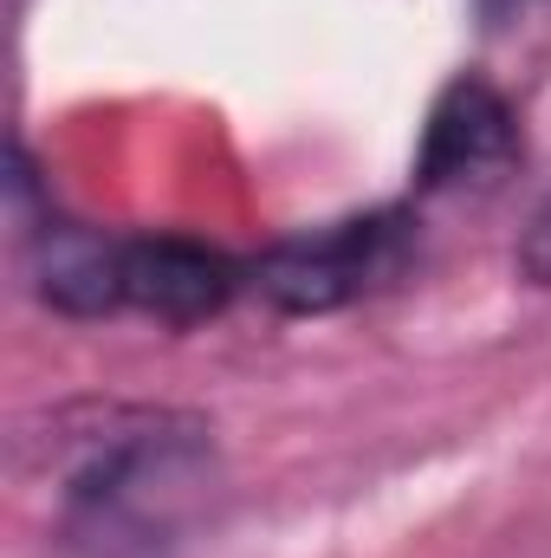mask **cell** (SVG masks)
Masks as SVG:
<instances>
[{"mask_svg": "<svg viewBox=\"0 0 551 558\" xmlns=\"http://www.w3.org/2000/svg\"><path fill=\"white\" fill-rule=\"evenodd\" d=\"M20 474L52 487L59 539L85 558H162L215 507L221 468L201 416L156 403H72L20 435Z\"/></svg>", "mask_w": 551, "mask_h": 558, "instance_id": "1", "label": "cell"}, {"mask_svg": "<svg viewBox=\"0 0 551 558\" xmlns=\"http://www.w3.org/2000/svg\"><path fill=\"white\" fill-rule=\"evenodd\" d=\"M409 260L415 221L403 208H377V215H351V221H331L318 234L267 247L247 267V286L279 312H344V305L396 286L409 274Z\"/></svg>", "mask_w": 551, "mask_h": 558, "instance_id": "2", "label": "cell"}, {"mask_svg": "<svg viewBox=\"0 0 551 558\" xmlns=\"http://www.w3.org/2000/svg\"><path fill=\"white\" fill-rule=\"evenodd\" d=\"M519 162V118L487 78H454L421 124L415 182L428 195H487Z\"/></svg>", "mask_w": 551, "mask_h": 558, "instance_id": "3", "label": "cell"}, {"mask_svg": "<svg viewBox=\"0 0 551 558\" xmlns=\"http://www.w3.org/2000/svg\"><path fill=\"white\" fill-rule=\"evenodd\" d=\"M241 267L201 241L182 234H137L118 241V267H111V305L118 312H143L162 325H201L215 318L234 292H241Z\"/></svg>", "mask_w": 551, "mask_h": 558, "instance_id": "4", "label": "cell"}, {"mask_svg": "<svg viewBox=\"0 0 551 558\" xmlns=\"http://www.w3.org/2000/svg\"><path fill=\"white\" fill-rule=\"evenodd\" d=\"M519 267H526V279L551 286V189L539 202V215H532V228H526V241H519Z\"/></svg>", "mask_w": 551, "mask_h": 558, "instance_id": "5", "label": "cell"}, {"mask_svg": "<svg viewBox=\"0 0 551 558\" xmlns=\"http://www.w3.org/2000/svg\"><path fill=\"white\" fill-rule=\"evenodd\" d=\"M474 7L487 13V26H519L532 13H551V0H474Z\"/></svg>", "mask_w": 551, "mask_h": 558, "instance_id": "6", "label": "cell"}]
</instances>
